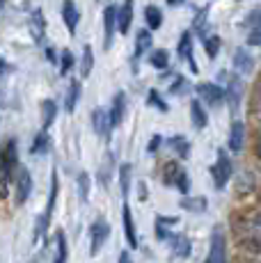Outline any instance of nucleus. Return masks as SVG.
<instances>
[{
  "mask_svg": "<svg viewBox=\"0 0 261 263\" xmlns=\"http://www.w3.org/2000/svg\"><path fill=\"white\" fill-rule=\"evenodd\" d=\"M181 206L185 211H193V213H204L207 211V199L204 197H183Z\"/></svg>",
  "mask_w": 261,
  "mask_h": 263,
  "instance_id": "29",
  "label": "nucleus"
},
{
  "mask_svg": "<svg viewBox=\"0 0 261 263\" xmlns=\"http://www.w3.org/2000/svg\"><path fill=\"white\" fill-rule=\"evenodd\" d=\"M7 69H9V64L5 62V60H0V76H3L5 71H7Z\"/></svg>",
  "mask_w": 261,
  "mask_h": 263,
  "instance_id": "47",
  "label": "nucleus"
},
{
  "mask_svg": "<svg viewBox=\"0 0 261 263\" xmlns=\"http://www.w3.org/2000/svg\"><path fill=\"white\" fill-rule=\"evenodd\" d=\"M0 160L3 163H7L9 167H16L18 163V149H16V142L14 140H7L3 146V154H0Z\"/></svg>",
  "mask_w": 261,
  "mask_h": 263,
  "instance_id": "19",
  "label": "nucleus"
},
{
  "mask_svg": "<svg viewBox=\"0 0 261 263\" xmlns=\"http://www.w3.org/2000/svg\"><path fill=\"white\" fill-rule=\"evenodd\" d=\"M152 48V32L149 30H138V37H135V53H133V62H138L147 50Z\"/></svg>",
  "mask_w": 261,
  "mask_h": 263,
  "instance_id": "15",
  "label": "nucleus"
},
{
  "mask_svg": "<svg viewBox=\"0 0 261 263\" xmlns=\"http://www.w3.org/2000/svg\"><path fill=\"white\" fill-rule=\"evenodd\" d=\"M110 172H113V158L105 160L103 170H99V183H103V185L110 183Z\"/></svg>",
  "mask_w": 261,
  "mask_h": 263,
  "instance_id": "43",
  "label": "nucleus"
},
{
  "mask_svg": "<svg viewBox=\"0 0 261 263\" xmlns=\"http://www.w3.org/2000/svg\"><path fill=\"white\" fill-rule=\"evenodd\" d=\"M144 21H147L149 30H158L160 25H163V12H160L158 7H154V5H149V7L144 9Z\"/></svg>",
  "mask_w": 261,
  "mask_h": 263,
  "instance_id": "21",
  "label": "nucleus"
},
{
  "mask_svg": "<svg viewBox=\"0 0 261 263\" xmlns=\"http://www.w3.org/2000/svg\"><path fill=\"white\" fill-rule=\"evenodd\" d=\"M32 192V174L28 170H21L16 176V204H26V199Z\"/></svg>",
  "mask_w": 261,
  "mask_h": 263,
  "instance_id": "9",
  "label": "nucleus"
},
{
  "mask_svg": "<svg viewBox=\"0 0 261 263\" xmlns=\"http://www.w3.org/2000/svg\"><path fill=\"white\" fill-rule=\"evenodd\" d=\"M204 50H207V55L211 60L218 58V53H220V37H218V34L204 37Z\"/></svg>",
  "mask_w": 261,
  "mask_h": 263,
  "instance_id": "34",
  "label": "nucleus"
},
{
  "mask_svg": "<svg viewBox=\"0 0 261 263\" xmlns=\"http://www.w3.org/2000/svg\"><path fill=\"white\" fill-rule=\"evenodd\" d=\"M117 30V7L115 5H108L103 12V32H105V48H110L113 44V34Z\"/></svg>",
  "mask_w": 261,
  "mask_h": 263,
  "instance_id": "10",
  "label": "nucleus"
},
{
  "mask_svg": "<svg viewBox=\"0 0 261 263\" xmlns=\"http://www.w3.org/2000/svg\"><path fill=\"white\" fill-rule=\"evenodd\" d=\"M48 220H51V217H48L46 213L37 217V224H34V240H42L44 236H46V229H48Z\"/></svg>",
  "mask_w": 261,
  "mask_h": 263,
  "instance_id": "39",
  "label": "nucleus"
},
{
  "mask_svg": "<svg viewBox=\"0 0 261 263\" xmlns=\"http://www.w3.org/2000/svg\"><path fill=\"white\" fill-rule=\"evenodd\" d=\"M149 62H152L154 69H167V64H170V53H167V50H163V48L154 50V53L149 55Z\"/></svg>",
  "mask_w": 261,
  "mask_h": 263,
  "instance_id": "33",
  "label": "nucleus"
},
{
  "mask_svg": "<svg viewBox=\"0 0 261 263\" xmlns=\"http://www.w3.org/2000/svg\"><path fill=\"white\" fill-rule=\"evenodd\" d=\"M254 188V176L250 174V172H243V174H238V183H236V190L243 195V192H250Z\"/></svg>",
  "mask_w": 261,
  "mask_h": 263,
  "instance_id": "35",
  "label": "nucleus"
},
{
  "mask_svg": "<svg viewBox=\"0 0 261 263\" xmlns=\"http://www.w3.org/2000/svg\"><path fill=\"white\" fill-rule=\"evenodd\" d=\"M130 21H133V0H124V5L117 9V30L122 34L128 32Z\"/></svg>",
  "mask_w": 261,
  "mask_h": 263,
  "instance_id": "12",
  "label": "nucleus"
},
{
  "mask_svg": "<svg viewBox=\"0 0 261 263\" xmlns=\"http://www.w3.org/2000/svg\"><path fill=\"white\" fill-rule=\"evenodd\" d=\"M92 126H94V133L99 135V138L108 140L110 138V130H113V124H110V115L108 110L103 108H97L92 112Z\"/></svg>",
  "mask_w": 261,
  "mask_h": 263,
  "instance_id": "6",
  "label": "nucleus"
},
{
  "mask_svg": "<svg viewBox=\"0 0 261 263\" xmlns=\"http://www.w3.org/2000/svg\"><path fill=\"white\" fill-rule=\"evenodd\" d=\"M207 263H227V242H225L220 227H215L213 236H211V250H209Z\"/></svg>",
  "mask_w": 261,
  "mask_h": 263,
  "instance_id": "2",
  "label": "nucleus"
},
{
  "mask_svg": "<svg viewBox=\"0 0 261 263\" xmlns=\"http://www.w3.org/2000/svg\"><path fill=\"white\" fill-rule=\"evenodd\" d=\"M234 69L238 73H252L254 69V58L245 48H238L234 55Z\"/></svg>",
  "mask_w": 261,
  "mask_h": 263,
  "instance_id": "13",
  "label": "nucleus"
},
{
  "mask_svg": "<svg viewBox=\"0 0 261 263\" xmlns=\"http://www.w3.org/2000/svg\"><path fill=\"white\" fill-rule=\"evenodd\" d=\"M183 3H185V0H167L170 7H177V5H183Z\"/></svg>",
  "mask_w": 261,
  "mask_h": 263,
  "instance_id": "48",
  "label": "nucleus"
},
{
  "mask_svg": "<svg viewBox=\"0 0 261 263\" xmlns=\"http://www.w3.org/2000/svg\"><path fill=\"white\" fill-rule=\"evenodd\" d=\"M185 89H188V83H185L183 76H177L174 85H170V92H172V94H183Z\"/></svg>",
  "mask_w": 261,
  "mask_h": 263,
  "instance_id": "44",
  "label": "nucleus"
},
{
  "mask_svg": "<svg viewBox=\"0 0 261 263\" xmlns=\"http://www.w3.org/2000/svg\"><path fill=\"white\" fill-rule=\"evenodd\" d=\"M177 53H179V58H183V60L195 58V55H193V32H183V34H181Z\"/></svg>",
  "mask_w": 261,
  "mask_h": 263,
  "instance_id": "25",
  "label": "nucleus"
},
{
  "mask_svg": "<svg viewBox=\"0 0 261 263\" xmlns=\"http://www.w3.org/2000/svg\"><path fill=\"white\" fill-rule=\"evenodd\" d=\"M254 222H259V224H261V213L257 215V220H254Z\"/></svg>",
  "mask_w": 261,
  "mask_h": 263,
  "instance_id": "51",
  "label": "nucleus"
},
{
  "mask_svg": "<svg viewBox=\"0 0 261 263\" xmlns=\"http://www.w3.org/2000/svg\"><path fill=\"white\" fill-rule=\"evenodd\" d=\"M62 18H64V25H67L69 34H76V28H78V21H80V12L76 7L73 0H64L62 3Z\"/></svg>",
  "mask_w": 261,
  "mask_h": 263,
  "instance_id": "8",
  "label": "nucleus"
},
{
  "mask_svg": "<svg viewBox=\"0 0 261 263\" xmlns=\"http://www.w3.org/2000/svg\"><path fill=\"white\" fill-rule=\"evenodd\" d=\"M225 99H227V103H229V110L236 112L240 105V99H243V83H240L238 76H229L227 89H225Z\"/></svg>",
  "mask_w": 261,
  "mask_h": 263,
  "instance_id": "4",
  "label": "nucleus"
},
{
  "mask_svg": "<svg viewBox=\"0 0 261 263\" xmlns=\"http://www.w3.org/2000/svg\"><path fill=\"white\" fill-rule=\"evenodd\" d=\"M78 197L83 201L89 199V174L87 172H80L78 174Z\"/></svg>",
  "mask_w": 261,
  "mask_h": 263,
  "instance_id": "36",
  "label": "nucleus"
},
{
  "mask_svg": "<svg viewBox=\"0 0 261 263\" xmlns=\"http://www.w3.org/2000/svg\"><path fill=\"white\" fill-rule=\"evenodd\" d=\"M183 167L179 163H167L165 165V183L167 185H174V181H177V176H179V172H181Z\"/></svg>",
  "mask_w": 261,
  "mask_h": 263,
  "instance_id": "40",
  "label": "nucleus"
},
{
  "mask_svg": "<svg viewBox=\"0 0 261 263\" xmlns=\"http://www.w3.org/2000/svg\"><path fill=\"white\" fill-rule=\"evenodd\" d=\"M190 119H193V126L197 130L207 128L209 115H207V110L202 108V103H199V101H193V103H190Z\"/></svg>",
  "mask_w": 261,
  "mask_h": 263,
  "instance_id": "17",
  "label": "nucleus"
},
{
  "mask_svg": "<svg viewBox=\"0 0 261 263\" xmlns=\"http://www.w3.org/2000/svg\"><path fill=\"white\" fill-rule=\"evenodd\" d=\"M147 103L152 105V108H158L160 112H167V103L163 101V96H160L156 89H149V96H147Z\"/></svg>",
  "mask_w": 261,
  "mask_h": 263,
  "instance_id": "38",
  "label": "nucleus"
},
{
  "mask_svg": "<svg viewBox=\"0 0 261 263\" xmlns=\"http://www.w3.org/2000/svg\"><path fill=\"white\" fill-rule=\"evenodd\" d=\"M92 67H94V53H92V46L85 44L83 46V58H80V76L87 78L92 73Z\"/></svg>",
  "mask_w": 261,
  "mask_h": 263,
  "instance_id": "22",
  "label": "nucleus"
},
{
  "mask_svg": "<svg viewBox=\"0 0 261 263\" xmlns=\"http://www.w3.org/2000/svg\"><path fill=\"white\" fill-rule=\"evenodd\" d=\"M55 261L53 263H67V254H69V247H67V238H64L62 231H58V238H55Z\"/></svg>",
  "mask_w": 261,
  "mask_h": 263,
  "instance_id": "31",
  "label": "nucleus"
},
{
  "mask_svg": "<svg viewBox=\"0 0 261 263\" xmlns=\"http://www.w3.org/2000/svg\"><path fill=\"white\" fill-rule=\"evenodd\" d=\"M124 112H126V94H124V92H117V94H115V99H113V110L108 112V115H110V124H113V128H115V126L122 124Z\"/></svg>",
  "mask_w": 261,
  "mask_h": 263,
  "instance_id": "11",
  "label": "nucleus"
},
{
  "mask_svg": "<svg viewBox=\"0 0 261 263\" xmlns=\"http://www.w3.org/2000/svg\"><path fill=\"white\" fill-rule=\"evenodd\" d=\"M119 183H122V195L126 197L128 195V188H130V165L124 163L119 167Z\"/></svg>",
  "mask_w": 261,
  "mask_h": 263,
  "instance_id": "37",
  "label": "nucleus"
},
{
  "mask_svg": "<svg viewBox=\"0 0 261 263\" xmlns=\"http://www.w3.org/2000/svg\"><path fill=\"white\" fill-rule=\"evenodd\" d=\"M108 236H110V224L103 217H99V220L89 227V252H92V256L99 254V250L105 245Z\"/></svg>",
  "mask_w": 261,
  "mask_h": 263,
  "instance_id": "1",
  "label": "nucleus"
},
{
  "mask_svg": "<svg viewBox=\"0 0 261 263\" xmlns=\"http://www.w3.org/2000/svg\"><path fill=\"white\" fill-rule=\"evenodd\" d=\"M160 142H163V138H160V135H154V138L149 140V146H147V151H149V154H154V151H158V149H160Z\"/></svg>",
  "mask_w": 261,
  "mask_h": 263,
  "instance_id": "45",
  "label": "nucleus"
},
{
  "mask_svg": "<svg viewBox=\"0 0 261 263\" xmlns=\"http://www.w3.org/2000/svg\"><path fill=\"white\" fill-rule=\"evenodd\" d=\"M170 146H172V151L179 156V158H188V154H190V142L183 138V135H174V138L170 140Z\"/></svg>",
  "mask_w": 261,
  "mask_h": 263,
  "instance_id": "26",
  "label": "nucleus"
},
{
  "mask_svg": "<svg viewBox=\"0 0 261 263\" xmlns=\"http://www.w3.org/2000/svg\"><path fill=\"white\" fill-rule=\"evenodd\" d=\"M257 156H259V158H261V138L257 140Z\"/></svg>",
  "mask_w": 261,
  "mask_h": 263,
  "instance_id": "50",
  "label": "nucleus"
},
{
  "mask_svg": "<svg viewBox=\"0 0 261 263\" xmlns=\"http://www.w3.org/2000/svg\"><path fill=\"white\" fill-rule=\"evenodd\" d=\"M117 263H133V261H130V254H128V252H119V261Z\"/></svg>",
  "mask_w": 261,
  "mask_h": 263,
  "instance_id": "46",
  "label": "nucleus"
},
{
  "mask_svg": "<svg viewBox=\"0 0 261 263\" xmlns=\"http://www.w3.org/2000/svg\"><path fill=\"white\" fill-rule=\"evenodd\" d=\"M248 44L250 46H261V9H254L248 16Z\"/></svg>",
  "mask_w": 261,
  "mask_h": 263,
  "instance_id": "7",
  "label": "nucleus"
},
{
  "mask_svg": "<svg viewBox=\"0 0 261 263\" xmlns=\"http://www.w3.org/2000/svg\"><path fill=\"white\" fill-rule=\"evenodd\" d=\"M3 5H5V0H0V7H3Z\"/></svg>",
  "mask_w": 261,
  "mask_h": 263,
  "instance_id": "52",
  "label": "nucleus"
},
{
  "mask_svg": "<svg viewBox=\"0 0 261 263\" xmlns=\"http://www.w3.org/2000/svg\"><path fill=\"white\" fill-rule=\"evenodd\" d=\"M30 34H32L34 42H44V32H46V21H44V14L39 9H34L32 16H30Z\"/></svg>",
  "mask_w": 261,
  "mask_h": 263,
  "instance_id": "14",
  "label": "nucleus"
},
{
  "mask_svg": "<svg viewBox=\"0 0 261 263\" xmlns=\"http://www.w3.org/2000/svg\"><path fill=\"white\" fill-rule=\"evenodd\" d=\"M207 16H209V7H202L197 12V16L193 18V30L199 37H207Z\"/></svg>",
  "mask_w": 261,
  "mask_h": 263,
  "instance_id": "30",
  "label": "nucleus"
},
{
  "mask_svg": "<svg viewBox=\"0 0 261 263\" xmlns=\"http://www.w3.org/2000/svg\"><path fill=\"white\" fill-rule=\"evenodd\" d=\"M177 217H170V215H158L156 217V236H158V240H165L170 236V231H167V227H174L177 224Z\"/></svg>",
  "mask_w": 261,
  "mask_h": 263,
  "instance_id": "23",
  "label": "nucleus"
},
{
  "mask_svg": "<svg viewBox=\"0 0 261 263\" xmlns=\"http://www.w3.org/2000/svg\"><path fill=\"white\" fill-rule=\"evenodd\" d=\"M48 144H51V138H48L46 128H44L42 133H37V138H34L32 146H30V151H32V154H46V151H48Z\"/></svg>",
  "mask_w": 261,
  "mask_h": 263,
  "instance_id": "32",
  "label": "nucleus"
},
{
  "mask_svg": "<svg viewBox=\"0 0 261 263\" xmlns=\"http://www.w3.org/2000/svg\"><path fill=\"white\" fill-rule=\"evenodd\" d=\"M12 174H14V167H9L7 163L0 160V199L9 195V181H12Z\"/></svg>",
  "mask_w": 261,
  "mask_h": 263,
  "instance_id": "20",
  "label": "nucleus"
},
{
  "mask_svg": "<svg viewBox=\"0 0 261 263\" xmlns=\"http://www.w3.org/2000/svg\"><path fill=\"white\" fill-rule=\"evenodd\" d=\"M78 99H80V83H76V80H73V83L69 85V89H67V99H64V110H67V112H73V110H76Z\"/></svg>",
  "mask_w": 261,
  "mask_h": 263,
  "instance_id": "24",
  "label": "nucleus"
},
{
  "mask_svg": "<svg viewBox=\"0 0 261 263\" xmlns=\"http://www.w3.org/2000/svg\"><path fill=\"white\" fill-rule=\"evenodd\" d=\"M172 252L177 254V259H185V256L190 254V240H188V236H174Z\"/></svg>",
  "mask_w": 261,
  "mask_h": 263,
  "instance_id": "27",
  "label": "nucleus"
},
{
  "mask_svg": "<svg viewBox=\"0 0 261 263\" xmlns=\"http://www.w3.org/2000/svg\"><path fill=\"white\" fill-rule=\"evenodd\" d=\"M243 140H245V126L240 124V121H234L232 128H229V140H227L229 149H232V151H240V149H243Z\"/></svg>",
  "mask_w": 261,
  "mask_h": 263,
  "instance_id": "16",
  "label": "nucleus"
},
{
  "mask_svg": "<svg viewBox=\"0 0 261 263\" xmlns=\"http://www.w3.org/2000/svg\"><path fill=\"white\" fill-rule=\"evenodd\" d=\"M46 58H48V60H51V62H55V53H53V50H51V48H46Z\"/></svg>",
  "mask_w": 261,
  "mask_h": 263,
  "instance_id": "49",
  "label": "nucleus"
},
{
  "mask_svg": "<svg viewBox=\"0 0 261 263\" xmlns=\"http://www.w3.org/2000/svg\"><path fill=\"white\" fill-rule=\"evenodd\" d=\"M197 94L202 101H207L209 105H220L225 101V89L220 87V85H213V83H202L197 87Z\"/></svg>",
  "mask_w": 261,
  "mask_h": 263,
  "instance_id": "5",
  "label": "nucleus"
},
{
  "mask_svg": "<svg viewBox=\"0 0 261 263\" xmlns=\"http://www.w3.org/2000/svg\"><path fill=\"white\" fill-rule=\"evenodd\" d=\"M211 174H213V181H215V188H225L229 181V176H232V160H229V156L225 154V151H218V163L211 167Z\"/></svg>",
  "mask_w": 261,
  "mask_h": 263,
  "instance_id": "3",
  "label": "nucleus"
},
{
  "mask_svg": "<svg viewBox=\"0 0 261 263\" xmlns=\"http://www.w3.org/2000/svg\"><path fill=\"white\" fill-rule=\"evenodd\" d=\"M71 67H73V53L67 48V50H62V58H60V73L67 76L71 71Z\"/></svg>",
  "mask_w": 261,
  "mask_h": 263,
  "instance_id": "41",
  "label": "nucleus"
},
{
  "mask_svg": "<svg viewBox=\"0 0 261 263\" xmlns=\"http://www.w3.org/2000/svg\"><path fill=\"white\" fill-rule=\"evenodd\" d=\"M122 215H124V231H126L128 247H133V250H135V247H138V234H135V227H133V215H130L128 204H124Z\"/></svg>",
  "mask_w": 261,
  "mask_h": 263,
  "instance_id": "18",
  "label": "nucleus"
},
{
  "mask_svg": "<svg viewBox=\"0 0 261 263\" xmlns=\"http://www.w3.org/2000/svg\"><path fill=\"white\" fill-rule=\"evenodd\" d=\"M55 115H58V105H55V101L46 99L42 103V121H44V128H48V126L55 121Z\"/></svg>",
  "mask_w": 261,
  "mask_h": 263,
  "instance_id": "28",
  "label": "nucleus"
},
{
  "mask_svg": "<svg viewBox=\"0 0 261 263\" xmlns=\"http://www.w3.org/2000/svg\"><path fill=\"white\" fill-rule=\"evenodd\" d=\"M55 199H58V172H53V176H51V197H48V211H46L48 217H51L55 209Z\"/></svg>",
  "mask_w": 261,
  "mask_h": 263,
  "instance_id": "42",
  "label": "nucleus"
}]
</instances>
